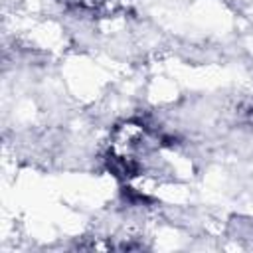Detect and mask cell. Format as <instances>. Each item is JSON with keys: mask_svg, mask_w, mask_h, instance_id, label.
Wrapping results in <instances>:
<instances>
[{"mask_svg": "<svg viewBox=\"0 0 253 253\" xmlns=\"http://www.w3.org/2000/svg\"><path fill=\"white\" fill-rule=\"evenodd\" d=\"M73 6H77L79 10H95V8H99L105 0H69Z\"/></svg>", "mask_w": 253, "mask_h": 253, "instance_id": "6da1fadb", "label": "cell"}]
</instances>
